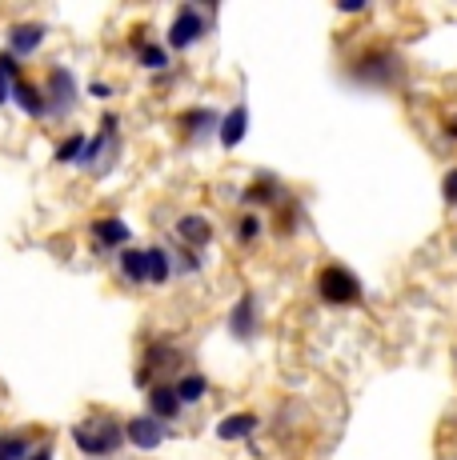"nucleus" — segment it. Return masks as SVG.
I'll return each instance as SVG.
<instances>
[{
  "mask_svg": "<svg viewBox=\"0 0 457 460\" xmlns=\"http://www.w3.org/2000/svg\"><path fill=\"white\" fill-rule=\"evenodd\" d=\"M73 445L81 448V456L109 460L125 445V424L117 417H109V412H93V417H85L81 424H73Z\"/></svg>",
  "mask_w": 457,
  "mask_h": 460,
  "instance_id": "1",
  "label": "nucleus"
},
{
  "mask_svg": "<svg viewBox=\"0 0 457 460\" xmlns=\"http://www.w3.org/2000/svg\"><path fill=\"white\" fill-rule=\"evenodd\" d=\"M349 76H354L357 84H369V88H393L406 76V65H401V57L390 49V44H369L354 57V65H349Z\"/></svg>",
  "mask_w": 457,
  "mask_h": 460,
  "instance_id": "2",
  "label": "nucleus"
},
{
  "mask_svg": "<svg viewBox=\"0 0 457 460\" xmlns=\"http://www.w3.org/2000/svg\"><path fill=\"white\" fill-rule=\"evenodd\" d=\"M313 288H318V296L325 300V305L333 308H354L365 300V285L362 277H357L349 264H325V269L318 272V280H313Z\"/></svg>",
  "mask_w": 457,
  "mask_h": 460,
  "instance_id": "3",
  "label": "nucleus"
},
{
  "mask_svg": "<svg viewBox=\"0 0 457 460\" xmlns=\"http://www.w3.org/2000/svg\"><path fill=\"white\" fill-rule=\"evenodd\" d=\"M209 32V13L197 4H181L177 16H173L169 32H165V49H177V52H189L193 44H201V37Z\"/></svg>",
  "mask_w": 457,
  "mask_h": 460,
  "instance_id": "4",
  "label": "nucleus"
},
{
  "mask_svg": "<svg viewBox=\"0 0 457 460\" xmlns=\"http://www.w3.org/2000/svg\"><path fill=\"white\" fill-rule=\"evenodd\" d=\"M45 96H49V112L52 117H68L76 109V73L68 65H52L49 81H45Z\"/></svg>",
  "mask_w": 457,
  "mask_h": 460,
  "instance_id": "5",
  "label": "nucleus"
},
{
  "mask_svg": "<svg viewBox=\"0 0 457 460\" xmlns=\"http://www.w3.org/2000/svg\"><path fill=\"white\" fill-rule=\"evenodd\" d=\"M257 332H261V300H257V293H241L237 305L228 308V336L249 344Z\"/></svg>",
  "mask_w": 457,
  "mask_h": 460,
  "instance_id": "6",
  "label": "nucleus"
},
{
  "mask_svg": "<svg viewBox=\"0 0 457 460\" xmlns=\"http://www.w3.org/2000/svg\"><path fill=\"white\" fill-rule=\"evenodd\" d=\"M165 437H169V429H165L157 417H148V412L125 420V440L137 448V453H157V448L165 445Z\"/></svg>",
  "mask_w": 457,
  "mask_h": 460,
  "instance_id": "7",
  "label": "nucleus"
},
{
  "mask_svg": "<svg viewBox=\"0 0 457 460\" xmlns=\"http://www.w3.org/2000/svg\"><path fill=\"white\" fill-rule=\"evenodd\" d=\"M173 228H177L181 249H189V252H205L209 244H213V220L201 217V212H184V217H177Z\"/></svg>",
  "mask_w": 457,
  "mask_h": 460,
  "instance_id": "8",
  "label": "nucleus"
},
{
  "mask_svg": "<svg viewBox=\"0 0 457 460\" xmlns=\"http://www.w3.org/2000/svg\"><path fill=\"white\" fill-rule=\"evenodd\" d=\"M45 37H49V29H45V24H37V21L13 24V29H8V52H13L16 60H29V57H37V52H40Z\"/></svg>",
  "mask_w": 457,
  "mask_h": 460,
  "instance_id": "9",
  "label": "nucleus"
},
{
  "mask_svg": "<svg viewBox=\"0 0 457 460\" xmlns=\"http://www.w3.org/2000/svg\"><path fill=\"white\" fill-rule=\"evenodd\" d=\"M121 153V140L117 132H96V137L85 145V156H81V168H89V172H104L112 161H117Z\"/></svg>",
  "mask_w": 457,
  "mask_h": 460,
  "instance_id": "10",
  "label": "nucleus"
},
{
  "mask_svg": "<svg viewBox=\"0 0 457 460\" xmlns=\"http://www.w3.org/2000/svg\"><path fill=\"white\" fill-rule=\"evenodd\" d=\"M13 104H16V109H21L29 120H45V117H52V112H49V96H45V88L32 84L29 76H21V81H16V88H13Z\"/></svg>",
  "mask_w": 457,
  "mask_h": 460,
  "instance_id": "11",
  "label": "nucleus"
},
{
  "mask_svg": "<svg viewBox=\"0 0 457 460\" xmlns=\"http://www.w3.org/2000/svg\"><path fill=\"white\" fill-rule=\"evenodd\" d=\"M245 137H249V104H245V101H237L233 109H228L225 117H221V128H217V140H221V148H225V153H233V148L241 145Z\"/></svg>",
  "mask_w": 457,
  "mask_h": 460,
  "instance_id": "12",
  "label": "nucleus"
},
{
  "mask_svg": "<svg viewBox=\"0 0 457 460\" xmlns=\"http://www.w3.org/2000/svg\"><path fill=\"white\" fill-rule=\"evenodd\" d=\"M89 236L101 249H121L125 252L129 249V225H125V217H101V220H93L89 225Z\"/></svg>",
  "mask_w": 457,
  "mask_h": 460,
  "instance_id": "13",
  "label": "nucleus"
},
{
  "mask_svg": "<svg viewBox=\"0 0 457 460\" xmlns=\"http://www.w3.org/2000/svg\"><path fill=\"white\" fill-rule=\"evenodd\" d=\"M261 429V417L257 412H228V417L217 420V440L225 445H237V440H253V432Z\"/></svg>",
  "mask_w": 457,
  "mask_h": 460,
  "instance_id": "14",
  "label": "nucleus"
},
{
  "mask_svg": "<svg viewBox=\"0 0 457 460\" xmlns=\"http://www.w3.org/2000/svg\"><path fill=\"white\" fill-rule=\"evenodd\" d=\"M181 396H177V388L173 385H165V380H157L153 388H148V417H157L161 424H169V420H177L181 417Z\"/></svg>",
  "mask_w": 457,
  "mask_h": 460,
  "instance_id": "15",
  "label": "nucleus"
},
{
  "mask_svg": "<svg viewBox=\"0 0 457 460\" xmlns=\"http://www.w3.org/2000/svg\"><path fill=\"white\" fill-rule=\"evenodd\" d=\"M241 200L245 205H281L285 200V189H281V181L277 176H269V172H261L257 181H249L245 184V192H241Z\"/></svg>",
  "mask_w": 457,
  "mask_h": 460,
  "instance_id": "16",
  "label": "nucleus"
},
{
  "mask_svg": "<svg viewBox=\"0 0 457 460\" xmlns=\"http://www.w3.org/2000/svg\"><path fill=\"white\" fill-rule=\"evenodd\" d=\"M221 128V112L217 109H189V112H181V132L184 137H205V132H217Z\"/></svg>",
  "mask_w": 457,
  "mask_h": 460,
  "instance_id": "17",
  "label": "nucleus"
},
{
  "mask_svg": "<svg viewBox=\"0 0 457 460\" xmlns=\"http://www.w3.org/2000/svg\"><path fill=\"white\" fill-rule=\"evenodd\" d=\"M173 388H177L181 404H201L209 396V376L205 373H181L173 380Z\"/></svg>",
  "mask_w": 457,
  "mask_h": 460,
  "instance_id": "18",
  "label": "nucleus"
},
{
  "mask_svg": "<svg viewBox=\"0 0 457 460\" xmlns=\"http://www.w3.org/2000/svg\"><path fill=\"white\" fill-rule=\"evenodd\" d=\"M121 277L133 280V285H148V252L129 244V249L121 252Z\"/></svg>",
  "mask_w": 457,
  "mask_h": 460,
  "instance_id": "19",
  "label": "nucleus"
},
{
  "mask_svg": "<svg viewBox=\"0 0 457 460\" xmlns=\"http://www.w3.org/2000/svg\"><path fill=\"white\" fill-rule=\"evenodd\" d=\"M148 252V285H169L173 272H177V264H173V252L169 249H145Z\"/></svg>",
  "mask_w": 457,
  "mask_h": 460,
  "instance_id": "20",
  "label": "nucleus"
},
{
  "mask_svg": "<svg viewBox=\"0 0 457 460\" xmlns=\"http://www.w3.org/2000/svg\"><path fill=\"white\" fill-rule=\"evenodd\" d=\"M173 365H181V352L173 349V344H165V341H157V344H148L145 349V365L140 368H148V373H161V368H173Z\"/></svg>",
  "mask_w": 457,
  "mask_h": 460,
  "instance_id": "21",
  "label": "nucleus"
},
{
  "mask_svg": "<svg viewBox=\"0 0 457 460\" xmlns=\"http://www.w3.org/2000/svg\"><path fill=\"white\" fill-rule=\"evenodd\" d=\"M24 76V68H21V60L13 57V52H0V104H8L13 101V88H16V81Z\"/></svg>",
  "mask_w": 457,
  "mask_h": 460,
  "instance_id": "22",
  "label": "nucleus"
},
{
  "mask_svg": "<svg viewBox=\"0 0 457 460\" xmlns=\"http://www.w3.org/2000/svg\"><path fill=\"white\" fill-rule=\"evenodd\" d=\"M85 145H89V137H85V132H68V137L52 148V161H57V164H81Z\"/></svg>",
  "mask_w": 457,
  "mask_h": 460,
  "instance_id": "23",
  "label": "nucleus"
},
{
  "mask_svg": "<svg viewBox=\"0 0 457 460\" xmlns=\"http://www.w3.org/2000/svg\"><path fill=\"white\" fill-rule=\"evenodd\" d=\"M32 448L37 445L29 432H0V460H24Z\"/></svg>",
  "mask_w": 457,
  "mask_h": 460,
  "instance_id": "24",
  "label": "nucleus"
},
{
  "mask_svg": "<svg viewBox=\"0 0 457 460\" xmlns=\"http://www.w3.org/2000/svg\"><path fill=\"white\" fill-rule=\"evenodd\" d=\"M137 60H140V68H148V73H165V68L173 65L169 49H165V44H157V40H148L145 49H137Z\"/></svg>",
  "mask_w": 457,
  "mask_h": 460,
  "instance_id": "25",
  "label": "nucleus"
},
{
  "mask_svg": "<svg viewBox=\"0 0 457 460\" xmlns=\"http://www.w3.org/2000/svg\"><path fill=\"white\" fill-rule=\"evenodd\" d=\"M261 233H265V220H261L257 212H245V217L237 220V241H241V244L261 241Z\"/></svg>",
  "mask_w": 457,
  "mask_h": 460,
  "instance_id": "26",
  "label": "nucleus"
},
{
  "mask_svg": "<svg viewBox=\"0 0 457 460\" xmlns=\"http://www.w3.org/2000/svg\"><path fill=\"white\" fill-rule=\"evenodd\" d=\"M173 264L184 272V277H197L201 269H205V261H201V252H189V249H181L177 256H173Z\"/></svg>",
  "mask_w": 457,
  "mask_h": 460,
  "instance_id": "27",
  "label": "nucleus"
},
{
  "mask_svg": "<svg viewBox=\"0 0 457 460\" xmlns=\"http://www.w3.org/2000/svg\"><path fill=\"white\" fill-rule=\"evenodd\" d=\"M442 200L450 208H457V164L445 168V176H442Z\"/></svg>",
  "mask_w": 457,
  "mask_h": 460,
  "instance_id": "28",
  "label": "nucleus"
},
{
  "mask_svg": "<svg viewBox=\"0 0 457 460\" xmlns=\"http://www.w3.org/2000/svg\"><path fill=\"white\" fill-rule=\"evenodd\" d=\"M89 93L96 96V101H109V96H112V84H104V81H93V84H89Z\"/></svg>",
  "mask_w": 457,
  "mask_h": 460,
  "instance_id": "29",
  "label": "nucleus"
},
{
  "mask_svg": "<svg viewBox=\"0 0 457 460\" xmlns=\"http://www.w3.org/2000/svg\"><path fill=\"white\" fill-rule=\"evenodd\" d=\"M24 460H52V445L45 440V445H37V448H32V453L24 456Z\"/></svg>",
  "mask_w": 457,
  "mask_h": 460,
  "instance_id": "30",
  "label": "nucleus"
},
{
  "mask_svg": "<svg viewBox=\"0 0 457 460\" xmlns=\"http://www.w3.org/2000/svg\"><path fill=\"white\" fill-rule=\"evenodd\" d=\"M337 13H345V16H357V13H365V4H357V0H349V4H337Z\"/></svg>",
  "mask_w": 457,
  "mask_h": 460,
  "instance_id": "31",
  "label": "nucleus"
},
{
  "mask_svg": "<svg viewBox=\"0 0 457 460\" xmlns=\"http://www.w3.org/2000/svg\"><path fill=\"white\" fill-rule=\"evenodd\" d=\"M442 128H445V140H457V117H450Z\"/></svg>",
  "mask_w": 457,
  "mask_h": 460,
  "instance_id": "32",
  "label": "nucleus"
}]
</instances>
